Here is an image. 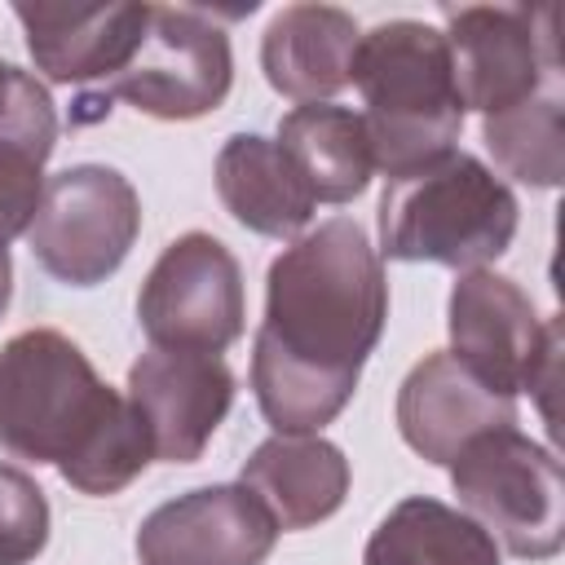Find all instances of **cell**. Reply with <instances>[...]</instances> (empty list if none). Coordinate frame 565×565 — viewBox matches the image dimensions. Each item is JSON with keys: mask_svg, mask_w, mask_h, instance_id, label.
<instances>
[{"mask_svg": "<svg viewBox=\"0 0 565 565\" xmlns=\"http://www.w3.org/2000/svg\"><path fill=\"white\" fill-rule=\"evenodd\" d=\"M494 428H516V397L481 384L450 349H437L406 371L397 388V433L419 459L450 463L472 437Z\"/></svg>", "mask_w": 565, "mask_h": 565, "instance_id": "13", "label": "cell"}, {"mask_svg": "<svg viewBox=\"0 0 565 565\" xmlns=\"http://www.w3.org/2000/svg\"><path fill=\"white\" fill-rule=\"evenodd\" d=\"M49 543V499L31 472L0 463V565H26Z\"/></svg>", "mask_w": 565, "mask_h": 565, "instance_id": "22", "label": "cell"}, {"mask_svg": "<svg viewBox=\"0 0 565 565\" xmlns=\"http://www.w3.org/2000/svg\"><path fill=\"white\" fill-rule=\"evenodd\" d=\"M388 322V278L366 230L331 216L291 238L265 274L252 393L274 433H322L358 393Z\"/></svg>", "mask_w": 565, "mask_h": 565, "instance_id": "1", "label": "cell"}, {"mask_svg": "<svg viewBox=\"0 0 565 565\" xmlns=\"http://www.w3.org/2000/svg\"><path fill=\"white\" fill-rule=\"evenodd\" d=\"M238 481L269 508L278 530H309L340 512L349 459L322 433H274L243 459Z\"/></svg>", "mask_w": 565, "mask_h": 565, "instance_id": "15", "label": "cell"}, {"mask_svg": "<svg viewBox=\"0 0 565 565\" xmlns=\"http://www.w3.org/2000/svg\"><path fill=\"white\" fill-rule=\"evenodd\" d=\"M216 199L260 238H300L313 216V194L287 150L260 132H234L216 154Z\"/></svg>", "mask_w": 565, "mask_h": 565, "instance_id": "17", "label": "cell"}, {"mask_svg": "<svg viewBox=\"0 0 565 565\" xmlns=\"http://www.w3.org/2000/svg\"><path fill=\"white\" fill-rule=\"evenodd\" d=\"M349 84L362 93V128L384 181L411 177L455 150L463 132V102L437 26L415 18L371 26L353 49Z\"/></svg>", "mask_w": 565, "mask_h": 565, "instance_id": "3", "label": "cell"}, {"mask_svg": "<svg viewBox=\"0 0 565 565\" xmlns=\"http://www.w3.org/2000/svg\"><path fill=\"white\" fill-rule=\"evenodd\" d=\"M9 296H13V260L9 247H0V313L9 309Z\"/></svg>", "mask_w": 565, "mask_h": 565, "instance_id": "23", "label": "cell"}, {"mask_svg": "<svg viewBox=\"0 0 565 565\" xmlns=\"http://www.w3.org/2000/svg\"><path fill=\"white\" fill-rule=\"evenodd\" d=\"M463 512L521 561H547L565 543V472L561 459L516 428L472 437L450 463Z\"/></svg>", "mask_w": 565, "mask_h": 565, "instance_id": "6", "label": "cell"}, {"mask_svg": "<svg viewBox=\"0 0 565 565\" xmlns=\"http://www.w3.org/2000/svg\"><path fill=\"white\" fill-rule=\"evenodd\" d=\"M450 75L463 110L503 115L561 79L552 4H463L446 9Z\"/></svg>", "mask_w": 565, "mask_h": 565, "instance_id": "10", "label": "cell"}, {"mask_svg": "<svg viewBox=\"0 0 565 565\" xmlns=\"http://www.w3.org/2000/svg\"><path fill=\"white\" fill-rule=\"evenodd\" d=\"M35 71L53 84L110 79L146 35L150 4H13Z\"/></svg>", "mask_w": 565, "mask_h": 565, "instance_id": "14", "label": "cell"}, {"mask_svg": "<svg viewBox=\"0 0 565 565\" xmlns=\"http://www.w3.org/2000/svg\"><path fill=\"white\" fill-rule=\"evenodd\" d=\"M450 353L494 393H539L543 419H552L547 393L561 362V322L539 318L534 300L494 269H463L446 305Z\"/></svg>", "mask_w": 565, "mask_h": 565, "instance_id": "7", "label": "cell"}, {"mask_svg": "<svg viewBox=\"0 0 565 565\" xmlns=\"http://www.w3.org/2000/svg\"><path fill=\"white\" fill-rule=\"evenodd\" d=\"M278 543V521L243 486H199L159 503L137 525L141 565H260Z\"/></svg>", "mask_w": 565, "mask_h": 565, "instance_id": "11", "label": "cell"}, {"mask_svg": "<svg viewBox=\"0 0 565 565\" xmlns=\"http://www.w3.org/2000/svg\"><path fill=\"white\" fill-rule=\"evenodd\" d=\"M234 371L207 353L150 349L128 366V402L163 463H194L234 406Z\"/></svg>", "mask_w": 565, "mask_h": 565, "instance_id": "12", "label": "cell"}, {"mask_svg": "<svg viewBox=\"0 0 565 565\" xmlns=\"http://www.w3.org/2000/svg\"><path fill=\"white\" fill-rule=\"evenodd\" d=\"M362 31L349 9L335 4H287L260 35V71L278 97L331 102L349 84V62Z\"/></svg>", "mask_w": 565, "mask_h": 565, "instance_id": "16", "label": "cell"}, {"mask_svg": "<svg viewBox=\"0 0 565 565\" xmlns=\"http://www.w3.org/2000/svg\"><path fill=\"white\" fill-rule=\"evenodd\" d=\"M13 79H18V66H13V62H0V115H4V106H9Z\"/></svg>", "mask_w": 565, "mask_h": 565, "instance_id": "24", "label": "cell"}, {"mask_svg": "<svg viewBox=\"0 0 565 565\" xmlns=\"http://www.w3.org/2000/svg\"><path fill=\"white\" fill-rule=\"evenodd\" d=\"M380 256L428 260L450 269H486L516 238V194L494 168L468 150H450L437 163L384 181L380 194Z\"/></svg>", "mask_w": 565, "mask_h": 565, "instance_id": "4", "label": "cell"}, {"mask_svg": "<svg viewBox=\"0 0 565 565\" xmlns=\"http://www.w3.org/2000/svg\"><path fill=\"white\" fill-rule=\"evenodd\" d=\"M57 146V110L49 88L18 66L9 106L0 115V247L31 230L40 194H44V163Z\"/></svg>", "mask_w": 565, "mask_h": 565, "instance_id": "19", "label": "cell"}, {"mask_svg": "<svg viewBox=\"0 0 565 565\" xmlns=\"http://www.w3.org/2000/svg\"><path fill=\"white\" fill-rule=\"evenodd\" d=\"M362 565H503V552L468 512L411 494L371 530Z\"/></svg>", "mask_w": 565, "mask_h": 565, "instance_id": "20", "label": "cell"}, {"mask_svg": "<svg viewBox=\"0 0 565 565\" xmlns=\"http://www.w3.org/2000/svg\"><path fill=\"white\" fill-rule=\"evenodd\" d=\"M296 172L305 177L313 203H353L371 185V141L362 115L335 102H305L278 119L274 137Z\"/></svg>", "mask_w": 565, "mask_h": 565, "instance_id": "18", "label": "cell"}, {"mask_svg": "<svg viewBox=\"0 0 565 565\" xmlns=\"http://www.w3.org/2000/svg\"><path fill=\"white\" fill-rule=\"evenodd\" d=\"M481 141L494 154V163L516 177L521 185L534 190H556L565 177V97L561 79L539 88L530 102L486 115L481 119Z\"/></svg>", "mask_w": 565, "mask_h": 565, "instance_id": "21", "label": "cell"}, {"mask_svg": "<svg viewBox=\"0 0 565 565\" xmlns=\"http://www.w3.org/2000/svg\"><path fill=\"white\" fill-rule=\"evenodd\" d=\"M234 49L225 26L203 9L150 4V22L132 57L97 88L75 102L71 124L102 119L110 102H128L150 119H199L230 97Z\"/></svg>", "mask_w": 565, "mask_h": 565, "instance_id": "5", "label": "cell"}, {"mask_svg": "<svg viewBox=\"0 0 565 565\" xmlns=\"http://www.w3.org/2000/svg\"><path fill=\"white\" fill-rule=\"evenodd\" d=\"M141 199L119 168L75 163L44 181L26 247L40 269L66 287L106 282L132 252Z\"/></svg>", "mask_w": 565, "mask_h": 565, "instance_id": "8", "label": "cell"}, {"mask_svg": "<svg viewBox=\"0 0 565 565\" xmlns=\"http://www.w3.org/2000/svg\"><path fill=\"white\" fill-rule=\"evenodd\" d=\"M0 450L53 463L71 490L93 499L119 494L154 459L128 393L110 388L53 327L18 331L0 349Z\"/></svg>", "mask_w": 565, "mask_h": 565, "instance_id": "2", "label": "cell"}, {"mask_svg": "<svg viewBox=\"0 0 565 565\" xmlns=\"http://www.w3.org/2000/svg\"><path fill=\"white\" fill-rule=\"evenodd\" d=\"M247 300L234 252L203 230L172 238L137 291V322L154 349L221 358L243 335Z\"/></svg>", "mask_w": 565, "mask_h": 565, "instance_id": "9", "label": "cell"}]
</instances>
